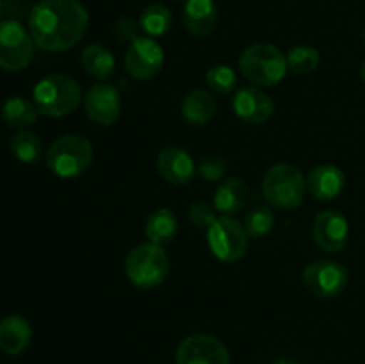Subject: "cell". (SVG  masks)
<instances>
[{
  "instance_id": "cell-6",
  "label": "cell",
  "mask_w": 365,
  "mask_h": 364,
  "mask_svg": "<svg viewBox=\"0 0 365 364\" xmlns=\"http://www.w3.org/2000/svg\"><path fill=\"white\" fill-rule=\"evenodd\" d=\"M170 257L164 246L153 243H143L125 259V273L127 278L139 289H152L163 284L170 273Z\"/></svg>"
},
{
  "instance_id": "cell-25",
  "label": "cell",
  "mask_w": 365,
  "mask_h": 364,
  "mask_svg": "<svg viewBox=\"0 0 365 364\" xmlns=\"http://www.w3.org/2000/svg\"><path fill=\"white\" fill-rule=\"evenodd\" d=\"M287 66L292 74H298V75H307V74H312V71L317 70L321 63V56H319V50L314 49L310 45H298V46H292L287 54Z\"/></svg>"
},
{
  "instance_id": "cell-19",
  "label": "cell",
  "mask_w": 365,
  "mask_h": 364,
  "mask_svg": "<svg viewBox=\"0 0 365 364\" xmlns=\"http://www.w3.org/2000/svg\"><path fill=\"white\" fill-rule=\"evenodd\" d=\"M248 196V186L242 178L228 177L217 186L212 203L217 213H221L223 216H232V214L239 213L246 206Z\"/></svg>"
},
{
  "instance_id": "cell-16",
  "label": "cell",
  "mask_w": 365,
  "mask_h": 364,
  "mask_svg": "<svg viewBox=\"0 0 365 364\" xmlns=\"http://www.w3.org/2000/svg\"><path fill=\"white\" fill-rule=\"evenodd\" d=\"M346 175L335 164H319L307 177V189L317 200H334L344 191Z\"/></svg>"
},
{
  "instance_id": "cell-4",
  "label": "cell",
  "mask_w": 365,
  "mask_h": 364,
  "mask_svg": "<svg viewBox=\"0 0 365 364\" xmlns=\"http://www.w3.org/2000/svg\"><path fill=\"white\" fill-rule=\"evenodd\" d=\"M262 193L277 209H298L305 198L307 178L294 164L277 163L264 175Z\"/></svg>"
},
{
  "instance_id": "cell-35",
  "label": "cell",
  "mask_w": 365,
  "mask_h": 364,
  "mask_svg": "<svg viewBox=\"0 0 365 364\" xmlns=\"http://www.w3.org/2000/svg\"><path fill=\"white\" fill-rule=\"evenodd\" d=\"M362 38H364V41H365V29H364V32H362Z\"/></svg>"
},
{
  "instance_id": "cell-33",
  "label": "cell",
  "mask_w": 365,
  "mask_h": 364,
  "mask_svg": "<svg viewBox=\"0 0 365 364\" xmlns=\"http://www.w3.org/2000/svg\"><path fill=\"white\" fill-rule=\"evenodd\" d=\"M360 74H362V79H364V82H365V61H364V64H362V70H360Z\"/></svg>"
},
{
  "instance_id": "cell-12",
  "label": "cell",
  "mask_w": 365,
  "mask_h": 364,
  "mask_svg": "<svg viewBox=\"0 0 365 364\" xmlns=\"http://www.w3.org/2000/svg\"><path fill=\"white\" fill-rule=\"evenodd\" d=\"M312 238L321 250L337 253L349 241V221L341 211L328 209L316 216L312 223Z\"/></svg>"
},
{
  "instance_id": "cell-28",
  "label": "cell",
  "mask_w": 365,
  "mask_h": 364,
  "mask_svg": "<svg viewBox=\"0 0 365 364\" xmlns=\"http://www.w3.org/2000/svg\"><path fill=\"white\" fill-rule=\"evenodd\" d=\"M205 82L209 89L227 95V93L234 91L235 86H237V74H235L234 68L227 66V64H214L207 70Z\"/></svg>"
},
{
  "instance_id": "cell-20",
  "label": "cell",
  "mask_w": 365,
  "mask_h": 364,
  "mask_svg": "<svg viewBox=\"0 0 365 364\" xmlns=\"http://www.w3.org/2000/svg\"><path fill=\"white\" fill-rule=\"evenodd\" d=\"M217 102L207 89H192L182 100V116L191 125H205L216 114Z\"/></svg>"
},
{
  "instance_id": "cell-30",
  "label": "cell",
  "mask_w": 365,
  "mask_h": 364,
  "mask_svg": "<svg viewBox=\"0 0 365 364\" xmlns=\"http://www.w3.org/2000/svg\"><path fill=\"white\" fill-rule=\"evenodd\" d=\"M216 207L214 203L209 202H195L191 207H189V220L195 227L198 228H209L210 225L216 221Z\"/></svg>"
},
{
  "instance_id": "cell-24",
  "label": "cell",
  "mask_w": 365,
  "mask_h": 364,
  "mask_svg": "<svg viewBox=\"0 0 365 364\" xmlns=\"http://www.w3.org/2000/svg\"><path fill=\"white\" fill-rule=\"evenodd\" d=\"M138 25L150 38H160L170 32L171 25H173V14H171L170 7H166L164 4H152L141 11Z\"/></svg>"
},
{
  "instance_id": "cell-2",
  "label": "cell",
  "mask_w": 365,
  "mask_h": 364,
  "mask_svg": "<svg viewBox=\"0 0 365 364\" xmlns=\"http://www.w3.org/2000/svg\"><path fill=\"white\" fill-rule=\"evenodd\" d=\"M242 77L257 88H273L287 75V57L271 43H257L248 46L239 57Z\"/></svg>"
},
{
  "instance_id": "cell-21",
  "label": "cell",
  "mask_w": 365,
  "mask_h": 364,
  "mask_svg": "<svg viewBox=\"0 0 365 364\" xmlns=\"http://www.w3.org/2000/svg\"><path fill=\"white\" fill-rule=\"evenodd\" d=\"M178 232V220L175 216V213L168 207H160L155 209L148 216L145 225V234L148 238L150 243L153 245H170L175 238H177Z\"/></svg>"
},
{
  "instance_id": "cell-26",
  "label": "cell",
  "mask_w": 365,
  "mask_h": 364,
  "mask_svg": "<svg viewBox=\"0 0 365 364\" xmlns=\"http://www.w3.org/2000/svg\"><path fill=\"white\" fill-rule=\"evenodd\" d=\"M11 152L20 163H34L41 153V139L27 128H20L11 138Z\"/></svg>"
},
{
  "instance_id": "cell-8",
  "label": "cell",
  "mask_w": 365,
  "mask_h": 364,
  "mask_svg": "<svg viewBox=\"0 0 365 364\" xmlns=\"http://www.w3.org/2000/svg\"><path fill=\"white\" fill-rule=\"evenodd\" d=\"M302 280L316 298L331 300L344 293L349 273L344 264L339 261L317 259L307 264L302 273Z\"/></svg>"
},
{
  "instance_id": "cell-22",
  "label": "cell",
  "mask_w": 365,
  "mask_h": 364,
  "mask_svg": "<svg viewBox=\"0 0 365 364\" xmlns=\"http://www.w3.org/2000/svg\"><path fill=\"white\" fill-rule=\"evenodd\" d=\"M81 63L91 77L102 82L109 81L116 70V59H114L113 52L107 46L98 45V43L88 45L82 50Z\"/></svg>"
},
{
  "instance_id": "cell-10",
  "label": "cell",
  "mask_w": 365,
  "mask_h": 364,
  "mask_svg": "<svg viewBox=\"0 0 365 364\" xmlns=\"http://www.w3.org/2000/svg\"><path fill=\"white\" fill-rule=\"evenodd\" d=\"M164 50L155 38L150 36H138L132 43H128L125 54V68L128 74L139 81H150L160 74L164 66Z\"/></svg>"
},
{
  "instance_id": "cell-13",
  "label": "cell",
  "mask_w": 365,
  "mask_h": 364,
  "mask_svg": "<svg viewBox=\"0 0 365 364\" xmlns=\"http://www.w3.org/2000/svg\"><path fill=\"white\" fill-rule=\"evenodd\" d=\"M84 107L89 120L102 127H109L120 118L121 95L116 86L96 82L84 96Z\"/></svg>"
},
{
  "instance_id": "cell-34",
  "label": "cell",
  "mask_w": 365,
  "mask_h": 364,
  "mask_svg": "<svg viewBox=\"0 0 365 364\" xmlns=\"http://www.w3.org/2000/svg\"><path fill=\"white\" fill-rule=\"evenodd\" d=\"M0 14H2V0H0Z\"/></svg>"
},
{
  "instance_id": "cell-15",
  "label": "cell",
  "mask_w": 365,
  "mask_h": 364,
  "mask_svg": "<svg viewBox=\"0 0 365 364\" xmlns=\"http://www.w3.org/2000/svg\"><path fill=\"white\" fill-rule=\"evenodd\" d=\"M157 171L173 186L191 184L196 175V163L187 150L180 146H166L157 156Z\"/></svg>"
},
{
  "instance_id": "cell-18",
  "label": "cell",
  "mask_w": 365,
  "mask_h": 364,
  "mask_svg": "<svg viewBox=\"0 0 365 364\" xmlns=\"http://www.w3.org/2000/svg\"><path fill=\"white\" fill-rule=\"evenodd\" d=\"M32 339L31 323L20 314H11L0 321V350L7 355H20Z\"/></svg>"
},
{
  "instance_id": "cell-27",
  "label": "cell",
  "mask_w": 365,
  "mask_h": 364,
  "mask_svg": "<svg viewBox=\"0 0 365 364\" xmlns=\"http://www.w3.org/2000/svg\"><path fill=\"white\" fill-rule=\"evenodd\" d=\"M245 228L248 232L250 238H264L269 234L274 227V214L269 207L266 206H255L246 213L245 216Z\"/></svg>"
},
{
  "instance_id": "cell-31",
  "label": "cell",
  "mask_w": 365,
  "mask_h": 364,
  "mask_svg": "<svg viewBox=\"0 0 365 364\" xmlns=\"http://www.w3.org/2000/svg\"><path fill=\"white\" fill-rule=\"evenodd\" d=\"M114 32H116L120 41L132 43L138 38V25H135L130 18H121L116 24V27H114Z\"/></svg>"
},
{
  "instance_id": "cell-3",
  "label": "cell",
  "mask_w": 365,
  "mask_h": 364,
  "mask_svg": "<svg viewBox=\"0 0 365 364\" xmlns=\"http://www.w3.org/2000/svg\"><path fill=\"white\" fill-rule=\"evenodd\" d=\"M32 98L39 114L63 118L75 113L82 102V88L70 75L53 74L41 79L32 89Z\"/></svg>"
},
{
  "instance_id": "cell-29",
  "label": "cell",
  "mask_w": 365,
  "mask_h": 364,
  "mask_svg": "<svg viewBox=\"0 0 365 364\" xmlns=\"http://www.w3.org/2000/svg\"><path fill=\"white\" fill-rule=\"evenodd\" d=\"M227 170H228L227 159L221 156H217V153H207V156L198 163V168H196V171L200 173V177L207 182L223 181Z\"/></svg>"
},
{
  "instance_id": "cell-11",
  "label": "cell",
  "mask_w": 365,
  "mask_h": 364,
  "mask_svg": "<svg viewBox=\"0 0 365 364\" xmlns=\"http://www.w3.org/2000/svg\"><path fill=\"white\" fill-rule=\"evenodd\" d=\"M177 364H230L225 343L212 334L187 335L175 353Z\"/></svg>"
},
{
  "instance_id": "cell-14",
  "label": "cell",
  "mask_w": 365,
  "mask_h": 364,
  "mask_svg": "<svg viewBox=\"0 0 365 364\" xmlns=\"http://www.w3.org/2000/svg\"><path fill=\"white\" fill-rule=\"evenodd\" d=\"M232 109L241 121L248 125H262L273 116L274 102L257 86L237 89L232 98Z\"/></svg>"
},
{
  "instance_id": "cell-32",
  "label": "cell",
  "mask_w": 365,
  "mask_h": 364,
  "mask_svg": "<svg viewBox=\"0 0 365 364\" xmlns=\"http://www.w3.org/2000/svg\"><path fill=\"white\" fill-rule=\"evenodd\" d=\"M273 364H302V363L296 359H291V357H280V359L274 360Z\"/></svg>"
},
{
  "instance_id": "cell-17",
  "label": "cell",
  "mask_w": 365,
  "mask_h": 364,
  "mask_svg": "<svg viewBox=\"0 0 365 364\" xmlns=\"http://www.w3.org/2000/svg\"><path fill=\"white\" fill-rule=\"evenodd\" d=\"M182 21L189 34L207 38L217 21V7L214 0H185Z\"/></svg>"
},
{
  "instance_id": "cell-5",
  "label": "cell",
  "mask_w": 365,
  "mask_h": 364,
  "mask_svg": "<svg viewBox=\"0 0 365 364\" xmlns=\"http://www.w3.org/2000/svg\"><path fill=\"white\" fill-rule=\"evenodd\" d=\"M93 163V145L81 134L57 138L46 152V166L61 178H75L89 170Z\"/></svg>"
},
{
  "instance_id": "cell-9",
  "label": "cell",
  "mask_w": 365,
  "mask_h": 364,
  "mask_svg": "<svg viewBox=\"0 0 365 364\" xmlns=\"http://www.w3.org/2000/svg\"><path fill=\"white\" fill-rule=\"evenodd\" d=\"M34 54V39L31 32L14 20L0 21V68L6 71H20L27 68Z\"/></svg>"
},
{
  "instance_id": "cell-1",
  "label": "cell",
  "mask_w": 365,
  "mask_h": 364,
  "mask_svg": "<svg viewBox=\"0 0 365 364\" xmlns=\"http://www.w3.org/2000/svg\"><path fill=\"white\" fill-rule=\"evenodd\" d=\"M89 14L78 0H41L29 16L34 45L45 52H64L84 38Z\"/></svg>"
},
{
  "instance_id": "cell-7",
  "label": "cell",
  "mask_w": 365,
  "mask_h": 364,
  "mask_svg": "<svg viewBox=\"0 0 365 364\" xmlns=\"http://www.w3.org/2000/svg\"><path fill=\"white\" fill-rule=\"evenodd\" d=\"M207 245L221 263H237L248 252L250 236L241 221L221 214L207 228Z\"/></svg>"
},
{
  "instance_id": "cell-23",
  "label": "cell",
  "mask_w": 365,
  "mask_h": 364,
  "mask_svg": "<svg viewBox=\"0 0 365 364\" xmlns=\"http://www.w3.org/2000/svg\"><path fill=\"white\" fill-rule=\"evenodd\" d=\"M2 120L14 128H25L38 120V107L31 100H25L21 96H11L2 103Z\"/></svg>"
}]
</instances>
